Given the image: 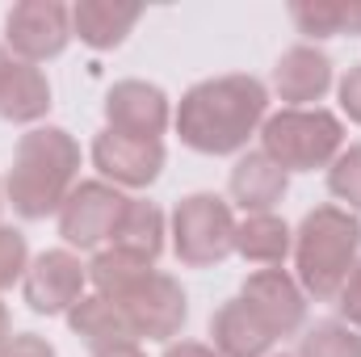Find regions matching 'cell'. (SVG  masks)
I'll return each instance as SVG.
<instances>
[{
  "instance_id": "cell-32",
  "label": "cell",
  "mask_w": 361,
  "mask_h": 357,
  "mask_svg": "<svg viewBox=\"0 0 361 357\" xmlns=\"http://www.w3.org/2000/svg\"><path fill=\"white\" fill-rule=\"evenodd\" d=\"M13 341V315H8V307L0 303V349Z\"/></svg>"
},
{
  "instance_id": "cell-26",
  "label": "cell",
  "mask_w": 361,
  "mask_h": 357,
  "mask_svg": "<svg viewBox=\"0 0 361 357\" xmlns=\"http://www.w3.org/2000/svg\"><path fill=\"white\" fill-rule=\"evenodd\" d=\"M336 311H341V324H349V328L361 332V257L353 265V273H349V282L336 294Z\"/></svg>"
},
{
  "instance_id": "cell-24",
  "label": "cell",
  "mask_w": 361,
  "mask_h": 357,
  "mask_svg": "<svg viewBox=\"0 0 361 357\" xmlns=\"http://www.w3.org/2000/svg\"><path fill=\"white\" fill-rule=\"evenodd\" d=\"M290 17H294L298 34H307L315 42L341 34V0H294Z\"/></svg>"
},
{
  "instance_id": "cell-27",
  "label": "cell",
  "mask_w": 361,
  "mask_h": 357,
  "mask_svg": "<svg viewBox=\"0 0 361 357\" xmlns=\"http://www.w3.org/2000/svg\"><path fill=\"white\" fill-rule=\"evenodd\" d=\"M336 97H341V109L349 114V122H357L361 126V63H353V68L341 76Z\"/></svg>"
},
{
  "instance_id": "cell-7",
  "label": "cell",
  "mask_w": 361,
  "mask_h": 357,
  "mask_svg": "<svg viewBox=\"0 0 361 357\" xmlns=\"http://www.w3.org/2000/svg\"><path fill=\"white\" fill-rule=\"evenodd\" d=\"M72 42V8L59 0H21L4 17V47L21 63H47Z\"/></svg>"
},
{
  "instance_id": "cell-31",
  "label": "cell",
  "mask_w": 361,
  "mask_h": 357,
  "mask_svg": "<svg viewBox=\"0 0 361 357\" xmlns=\"http://www.w3.org/2000/svg\"><path fill=\"white\" fill-rule=\"evenodd\" d=\"M92 357H147V353H143V349H139V345L130 341V345H114V349H97Z\"/></svg>"
},
{
  "instance_id": "cell-18",
  "label": "cell",
  "mask_w": 361,
  "mask_h": 357,
  "mask_svg": "<svg viewBox=\"0 0 361 357\" xmlns=\"http://www.w3.org/2000/svg\"><path fill=\"white\" fill-rule=\"evenodd\" d=\"M164 236H169V227H164V210H160L156 202L130 198L126 210H122V219H118V231H114L109 248H122V253H130V257L156 265L160 253H164Z\"/></svg>"
},
{
  "instance_id": "cell-2",
  "label": "cell",
  "mask_w": 361,
  "mask_h": 357,
  "mask_svg": "<svg viewBox=\"0 0 361 357\" xmlns=\"http://www.w3.org/2000/svg\"><path fill=\"white\" fill-rule=\"evenodd\" d=\"M80 143L63 126H34L17 139L13 169L4 177V198L21 219L59 214L68 193L80 185Z\"/></svg>"
},
{
  "instance_id": "cell-21",
  "label": "cell",
  "mask_w": 361,
  "mask_h": 357,
  "mask_svg": "<svg viewBox=\"0 0 361 357\" xmlns=\"http://www.w3.org/2000/svg\"><path fill=\"white\" fill-rule=\"evenodd\" d=\"M152 269L156 265H147V261H139V257H130V253H122V248H101L89 261V286H92V294L122 298V294L135 290Z\"/></svg>"
},
{
  "instance_id": "cell-30",
  "label": "cell",
  "mask_w": 361,
  "mask_h": 357,
  "mask_svg": "<svg viewBox=\"0 0 361 357\" xmlns=\"http://www.w3.org/2000/svg\"><path fill=\"white\" fill-rule=\"evenodd\" d=\"M164 357H219V353L210 345H202V341H173L164 349Z\"/></svg>"
},
{
  "instance_id": "cell-4",
  "label": "cell",
  "mask_w": 361,
  "mask_h": 357,
  "mask_svg": "<svg viewBox=\"0 0 361 357\" xmlns=\"http://www.w3.org/2000/svg\"><path fill=\"white\" fill-rule=\"evenodd\" d=\"M261 152L286 173H315L328 169L345 152V122L324 109H277L261 126Z\"/></svg>"
},
{
  "instance_id": "cell-14",
  "label": "cell",
  "mask_w": 361,
  "mask_h": 357,
  "mask_svg": "<svg viewBox=\"0 0 361 357\" xmlns=\"http://www.w3.org/2000/svg\"><path fill=\"white\" fill-rule=\"evenodd\" d=\"M290 173L273 164L265 152H244L227 177V193L244 214H273V206L286 198Z\"/></svg>"
},
{
  "instance_id": "cell-5",
  "label": "cell",
  "mask_w": 361,
  "mask_h": 357,
  "mask_svg": "<svg viewBox=\"0 0 361 357\" xmlns=\"http://www.w3.org/2000/svg\"><path fill=\"white\" fill-rule=\"evenodd\" d=\"M173 253L180 265L210 269L235 253V214L219 193H189L173 210Z\"/></svg>"
},
{
  "instance_id": "cell-3",
  "label": "cell",
  "mask_w": 361,
  "mask_h": 357,
  "mask_svg": "<svg viewBox=\"0 0 361 357\" xmlns=\"http://www.w3.org/2000/svg\"><path fill=\"white\" fill-rule=\"evenodd\" d=\"M361 257V219L345 206H315L294 231V282L315 303H336Z\"/></svg>"
},
{
  "instance_id": "cell-20",
  "label": "cell",
  "mask_w": 361,
  "mask_h": 357,
  "mask_svg": "<svg viewBox=\"0 0 361 357\" xmlns=\"http://www.w3.org/2000/svg\"><path fill=\"white\" fill-rule=\"evenodd\" d=\"M235 253L252 265L277 269L294 253V231L277 214H244L235 223Z\"/></svg>"
},
{
  "instance_id": "cell-28",
  "label": "cell",
  "mask_w": 361,
  "mask_h": 357,
  "mask_svg": "<svg viewBox=\"0 0 361 357\" xmlns=\"http://www.w3.org/2000/svg\"><path fill=\"white\" fill-rule=\"evenodd\" d=\"M0 357H55V349L38 332H13V341L0 349Z\"/></svg>"
},
{
  "instance_id": "cell-11",
  "label": "cell",
  "mask_w": 361,
  "mask_h": 357,
  "mask_svg": "<svg viewBox=\"0 0 361 357\" xmlns=\"http://www.w3.org/2000/svg\"><path fill=\"white\" fill-rule=\"evenodd\" d=\"M173 122V101L160 85L147 80H118L105 92V131L130 139H160Z\"/></svg>"
},
{
  "instance_id": "cell-13",
  "label": "cell",
  "mask_w": 361,
  "mask_h": 357,
  "mask_svg": "<svg viewBox=\"0 0 361 357\" xmlns=\"http://www.w3.org/2000/svg\"><path fill=\"white\" fill-rule=\"evenodd\" d=\"M328 89H332V59L319 47L298 42L281 51L273 68V92L286 101V109H311Z\"/></svg>"
},
{
  "instance_id": "cell-8",
  "label": "cell",
  "mask_w": 361,
  "mask_h": 357,
  "mask_svg": "<svg viewBox=\"0 0 361 357\" xmlns=\"http://www.w3.org/2000/svg\"><path fill=\"white\" fill-rule=\"evenodd\" d=\"M126 202L130 198L118 185H109V181H80L68 193L63 210H59V236H63V244L80 248V253H89V248L101 253V244L114 240Z\"/></svg>"
},
{
  "instance_id": "cell-23",
  "label": "cell",
  "mask_w": 361,
  "mask_h": 357,
  "mask_svg": "<svg viewBox=\"0 0 361 357\" xmlns=\"http://www.w3.org/2000/svg\"><path fill=\"white\" fill-rule=\"evenodd\" d=\"M328 189H332L336 202H345V210L361 214V143L345 147L328 164Z\"/></svg>"
},
{
  "instance_id": "cell-1",
  "label": "cell",
  "mask_w": 361,
  "mask_h": 357,
  "mask_svg": "<svg viewBox=\"0 0 361 357\" xmlns=\"http://www.w3.org/2000/svg\"><path fill=\"white\" fill-rule=\"evenodd\" d=\"M265 118H269V89L248 72H231L197 80L180 97L173 126L180 143L202 156H235L248 147L252 135H261Z\"/></svg>"
},
{
  "instance_id": "cell-9",
  "label": "cell",
  "mask_w": 361,
  "mask_h": 357,
  "mask_svg": "<svg viewBox=\"0 0 361 357\" xmlns=\"http://www.w3.org/2000/svg\"><path fill=\"white\" fill-rule=\"evenodd\" d=\"M89 290V265L72 248H47L38 253L25 277H21V298L34 315H68Z\"/></svg>"
},
{
  "instance_id": "cell-29",
  "label": "cell",
  "mask_w": 361,
  "mask_h": 357,
  "mask_svg": "<svg viewBox=\"0 0 361 357\" xmlns=\"http://www.w3.org/2000/svg\"><path fill=\"white\" fill-rule=\"evenodd\" d=\"M341 34L361 38V0H341Z\"/></svg>"
},
{
  "instance_id": "cell-12",
  "label": "cell",
  "mask_w": 361,
  "mask_h": 357,
  "mask_svg": "<svg viewBox=\"0 0 361 357\" xmlns=\"http://www.w3.org/2000/svg\"><path fill=\"white\" fill-rule=\"evenodd\" d=\"M240 298L261 315V324L273 332V341L294 337L302 328V320H307V294L294 282V273H286L281 265L248 273L244 286H240Z\"/></svg>"
},
{
  "instance_id": "cell-22",
  "label": "cell",
  "mask_w": 361,
  "mask_h": 357,
  "mask_svg": "<svg viewBox=\"0 0 361 357\" xmlns=\"http://www.w3.org/2000/svg\"><path fill=\"white\" fill-rule=\"evenodd\" d=\"M294 357H361V332L341 320H324L302 337Z\"/></svg>"
},
{
  "instance_id": "cell-34",
  "label": "cell",
  "mask_w": 361,
  "mask_h": 357,
  "mask_svg": "<svg viewBox=\"0 0 361 357\" xmlns=\"http://www.w3.org/2000/svg\"><path fill=\"white\" fill-rule=\"evenodd\" d=\"M0 206H4V189H0Z\"/></svg>"
},
{
  "instance_id": "cell-35",
  "label": "cell",
  "mask_w": 361,
  "mask_h": 357,
  "mask_svg": "<svg viewBox=\"0 0 361 357\" xmlns=\"http://www.w3.org/2000/svg\"><path fill=\"white\" fill-rule=\"evenodd\" d=\"M281 357H294V353H281Z\"/></svg>"
},
{
  "instance_id": "cell-33",
  "label": "cell",
  "mask_w": 361,
  "mask_h": 357,
  "mask_svg": "<svg viewBox=\"0 0 361 357\" xmlns=\"http://www.w3.org/2000/svg\"><path fill=\"white\" fill-rule=\"evenodd\" d=\"M8 63H13V55H8V47L0 42V80H4V72H8Z\"/></svg>"
},
{
  "instance_id": "cell-19",
  "label": "cell",
  "mask_w": 361,
  "mask_h": 357,
  "mask_svg": "<svg viewBox=\"0 0 361 357\" xmlns=\"http://www.w3.org/2000/svg\"><path fill=\"white\" fill-rule=\"evenodd\" d=\"M68 328H72L80 341H89L92 353L135 341V332H130L122 307H118L114 298H105V294H85V298L68 311ZM135 345H139V341H135Z\"/></svg>"
},
{
  "instance_id": "cell-16",
  "label": "cell",
  "mask_w": 361,
  "mask_h": 357,
  "mask_svg": "<svg viewBox=\"0 0 361 357\" xmlns=\"http://www.w3.org/2000/svg\"><path fill=\"white\" fill-rule=\"evenodd\" d=\"M143 17L139 4H114V0H80L72 4V38H80L92 51H114L126 42L135 21Z\"/></svg>"
},
{
  "instance_id": "cell-25",
  "label": "cell",
  "mask_w": 361,
  "mask_h": 357,
  "mask_svg": "<svg viewBox=\"0 0 361 357\" xmlns=\"http://www.w3.org/2000/svg\"><path fill=\"white\" fill-rule=\"evenodd\" d=\"M30 269V248L25 236L13 227H0V290H8L13 282H21Z\"/></svg>"
},
{
  "instance_id": "cell-10",
  "label": "cell",
  "mask_w": 361,
  "mask_h": 357,
  "mask_svg": "<svg viewBox=\"0 0 361 357\" xmlns=\"http://www.w3.org/2000/svg\"><path fill=\"white\" fill-rule=\"evenodd\" d=\"M92 169L101 173V181H109L118 189H147L164 173V143L101 131L92 139Z\"/></svg>"
},
{
  "instance_id": "cell-15",
  "label": "cell",
  "mask_w": 361,
  "mask_h": 357,
  "mask_svg": "<svg viewBox=\"0 0 361 357\" xmlns=\"http://www.w3.org/2000/svg\"><path fill=\"white\" fill-rule=\"evenodd\" d=\"M210 349L219 357H269L273 332L261 324V315L235 294L210 315Z\"/></svg>"
},
{
  "instance_id": "cell-17",
  "label": "cell",
  "mask_w": 361,
  "mask_h": 357,
  "mask_svg": "<svg viewBox=\"0 0 361 357\" xmlns=\"http://www.w3.org/2000/svg\"><path fill=\"white\" fill-rule=\"evenodd\" d=\"M47 109H51V80H47V72L34 68V63L13 59L4 80H0V118L17 122V126H30V122L47 118Z\"/></svg>"
},
{
  "instance_id": "cell-6",
  "label": "cell",
  "mask_w": 361,
  "mask_h": 357,
  "mask_svg": "<svg viewBox=\"0 0 361 357\" xmlns=\"http://www.w3.org/2000/svg\"><path fill=\"white\" fill-rule=\"evenodd\" d=\"M135 332V341H164L173 345V337H180L185 320H189V298L180 290V282L173 273L152 269L135 290H126L122 298H114Z\"/></svg>"
}]
</instances>
